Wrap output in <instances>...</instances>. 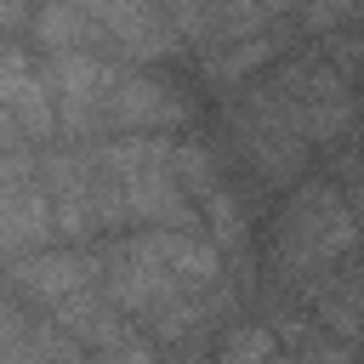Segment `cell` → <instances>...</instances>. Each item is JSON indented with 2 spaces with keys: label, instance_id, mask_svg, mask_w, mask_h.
Segmentation results:
<instances>
[{
  "label": "cell",
  "instance_id": "6da1fadb",
  "mask_svg": "<svg viewBox=\"0 0 364 364\" xmlns=\"http://www.w3.org/2000/svg\"><path fill=\"white\" fill-rule=\"evenodd\" d=\"M97 273L108 301L154 336L199 324L222 296V256L205 233H193V222L108 233V245L97 250Z\"/></svg>",
  "mask_w": 364,
  "mask_h": 364
},
{
  "label": "cell",
  "instance_id": "7a4b0ae2",
  "mask_svg": "<svg viewBox=\"0 0 364 364\" xmlns=\"http://www.w3.org/2000/svg\"><path fill=\"white\" fill-rule=\"evenodd\" d=\"M46 80L57 102V136H171L188 102L148 68L102 51H46Z\"/></svg>",
  "mask_w": 364,
  "mask_h": 364
},
{
  "label": "cell",
  "instance_id": "3957f363",
  "mask_svg": "<svg viewBox=\"0 0 364 364\" xmlns=\"http://www.w3.org/2000/svg\"><path fill=\"white\" fill-rule=\"evenodd\" d=\"M51 239H57V222H51V199L40 182V142L6 148L0 154V267Z\"/></svg>",
  "mask_w": 364,
  "mask_h": 364
},
{
  "label": "cell",
  "instance_id": "277c9868",
  "mask_svg": "<svg viewBox=\"0 0 364 364\" xmlns=\"http://www.w3.org/2000/svg\"><path fill=\"white\" fill-rule=\"evenodd\" d=\"M341 250H353V216L330 188H307L279 222V256L296 273H313V267H330Z\"/></svg>",
  "mask_w": 364,
  "mask_h": 364
},
{
  "label": "cell",
  "instance_id": "5b68a950",
  "mask_svg": "<svg viewBox=\"0 0 364 364\" xmlns=\"http://www.w3.org/2000/svg\"><path fill=\"white\" fill-rule=\"evenodd\" d=\"M17 23H34L28 0H0V28H17Z\"/></svg>",
  "mask_w": 364,
  "mask_h": 364
}]
</instances>
